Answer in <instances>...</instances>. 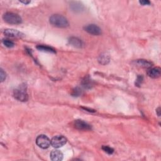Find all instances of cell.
<instances>
[{"mask_svg":"<svg viewBox=\"0 0 161 161\" xmlns=\"http://www.w3.org/2000/svg\"><path fill=\"white\" fill-rule=\"evenodd\" d=\"M81 93V91H80V89L79 88H75L74 91H73V95L74 96H78L80 95Z\"/></svg>","mask_w":161,"mask_h":161,"instance_id":"19","label":"cell"},{"mask_svg":"<svg viewBox=\"0 0 161 161\" xmlns=\"http://www.w3.org/2000/svg\"><path fill=\"white\" fill-rule=\"evenodd\" d=\"M2 42H3V45L5 47H8V48H12V47H13L15 46L14 42H12V41H11V40H10L4 39V40H3Z\"/></svg>","mask_w":161,"mask_h":161,"instance_id":"14","label":"cell"},{"mask_svg":"<svg viewBox=\"0 0 161 161\" xmlns=\"http://www.w3.org/2000/svg\"><path fill=\"white\" fill-rule=\"evenodd\" d=\"M50 23L58 28H66L69 26L67 18L61 15H53L49 18Z\"/></svg>","mask_w":161,"mask_h":161,"instance_id":"1","label":"cell"},{"mask_svg":"<svg viewBox=\"0 0 161 161\" xmlns=\"http://www.w3.org/2000/svg\"><path fill=\"white\" fill-rule=\"evenodd\" d=\"M161 74V69L160 67H153V68H150L147 71V75L150 78L156 79L159 78Z\"/></svg>","mask_w":161,"mask_h":161,"instance_id":"9","label":"cell"},{"mask_svg":"<svg viewBox=\"0 0 161 161\" xmlns=\"http://www.w3.org/2000/svg\"><path fill=\"white\" fill-rule=\"evenodd\" d=\"M102 149L105 152H106L107 154H112L113 153V152H114L113 149H112V147H110L109 146H103L102 147Z\"/></svg>","mask_w":161,"mask_h":161,"instance_id":"17","label":"cell"},{"mask_svg":"<svg viewBox=\"0 0 161 161\" xmlns=\"http://www.w3.org/2000/svg\"><path fill=\"white\" fill-rule=\"evenodd\" d=\"M82 84H83V86L86 88H90L92 85L91 80L88 78H85V79L83 81Z\"/></svg>","mask_w":161,"mask_h":161,"instance_id":"16","label":"cell"},{"mask_svg":"<svg viewBox=\"0 0 161 161\" xmlns=\"http://www.w3.org/2000/svg\"><path fill=\"white\" fill-rule=\"evenodd\" d=\"M99 61L101 64H106L109 61V58L106 55H101L99 56Z\"/></svg>","mask_w":161,"mask_h":161,"instance_id":"15","label":"cell"},{"mask_svg":"<svg viewBox=\"0 0 161 161\" xmlns=\"http://www.w3.org/2000/svg\"><path fill=\"white\" fill-rule=\"evenodd\" d=\"M3 18L5 22L9 24L17 25L20 24L22 22V18L18 14L12 12H7L5 13L3 16Z\"/></svg>","mask_w":161,"mask_h":161,"instance_id":"2","label":"cell"},{"mask_svg":"<svg viewBox=\"0 0 161 161\" xmlns=\"http://www.w3.org/2000/svg\"><path fill=\"white\" fill-rule=\"evenodd\" d=\"M75 128L80 130H89L91 129V126L88 123L81 120H77L74 122Z\"/></svg>","mask_w":161,"mask_h":161,"instance_id":"7","label":"cell"},{"mask_svg":"<svg viewBox=\"0 0 161 161\" xmlns=\"http://www.w3.org/2000/svg\"><path fill=\"white\" fill-rule=\"evenodd\" d=\"M50 159L53 161H59L63 159V154L61 151L58 150H54L50 154Z\"/></svg>","mask_w":161,"mask_h":161,"instance_id":"10","label":"cell"},{"mask_svg":"<svg viewBox=\"0 0 161 161\" xmlns=\"http://www.w3.org/2000/svg\"><path fill=\"white\" fill-rule=\"evenodd\" d=\"M139 3L142 5H149L150 4V2L147 0H143V1H140Z\"/></svg>","mask_w":161,"mask_h":161,"instance_id":"21","label":"cell"},{"mask_svg":"<svg viewBox=\"0 0 161 161\" xmlns=\"http://www.w3.org/2000/svg\"><path fill=\"white\" fill-rule=\"evenodd\" d=\"M84 30L88 33L93 35H99L101 34V29L95 24H89L84 27Z\"/></svg>","mask_w":161,"mask_h":161,"instance_id":"6","label":"cell"},{"mask_svg":"<svg viewBox=\"0 0 161 161\" xmlns=\"http://www.w3.org/2000/svg\"><path fill=\"white\" fill-rule=\"evenodd\" d=\"M67 142L65 137L62 135H58L53 137L51 140V146L54 148H60L64 146Z\"/></svg>","mask_w":161,"mask_h":161,"instance_id":"5","label":"cell"},{"mask_svg":"<svg viewBox=\"0 0 161 161\" xmlns=\"http://www.w3.org/2000/svg\"><path fill=\"white\" fill-rule=\"evenodd\" d=\"M37 49L40 51L43 52H51V53H55V50L53 48L47 46V45H39L37 46Z\"/></svg>","mask_w":161,"mask_h":161,"instance_id":"13","label":"cell"},{"mask_svg":"<svg viewBox=\"0 0 161 161\" xmlns=\"http://www.w3.org/2000/svg\"><path fill=\"white\" fill-rule=\"evenodd\" d=\"M135 64L140 67H143V68H150L153 65L151 62L145 60V59H139L135 61Z\"/></svg>","mask_w":161,"mask_h":161,"instance_id":"12","label":"cell"},{"mask_svg":"<svg viewBox=\"0 0 161 161\" xmlns=\"http://www.w3.org/2000/svg\"><path fill=\"white\" fill-rule=\"evenodd\" d=\"M4 34L7 37L14 38H22L24 36L23 33L14 29H6L4 32Z\"/></svg>","mask_w":161,"mask_h":161,"instance_id":"8","label":"cell"},{"mask_svg":"<svg viewBox=\"0 0 161 161\" xmlns=\"http://www.w3.org/2000/svg\"><path fill=\"white\" fill-rule=\"evenodd\" d=\"M160 107H159L157 109H156V112H157V115H158V116H160Z\"/></svg>","mask_w":161,"mask_h":161,"instance_id":"22","label":"cell"},{"mask_svg":"<svg viewBox=\"0 0 161 161\" xmlns=\"http://www.w3.org/2000/svg\"><path fill=\"white\" fill-rule=\"evenodd\" d=\"M20 2L23 3V4H25V5H27V4H29L30 3V1H20Z\"/></svg>","mask_w":161,"mask_h":161,"instance_id":"23","label":"cell"},{"mask_svg":"<svg viewBox=\"0 0 161 161\" xmlns=\"http://www.w3.org/2000/svg\"><path fill=\"white\" fill-rule=\"evenodd\" d=\"M13 96L16 99L20 101H27L29 99L28 94L24 87L15 89L13 91Z\"/></svg>","mask_w":161,"mask_h":161,"instance_id":"3","label":"cell"},{"mask_svg":"<svg viewBox=\"0 0 161 161\" xmlns=\"http://www.w3.org/2000/svg\"><path fill=\"white\" fill-rule=\"evenodd\" d=\"M0 78H1L2 82L4 81V80L6 79V74L2 69H1V71H0Z\"/></svg>","mask_w":161,"mask_h":161,"instance_id":"18","label":"cell"},{"mask_svg":"<svg viewBox=\"0 0 161 161\" xmlns=\"http://www.w3.org/2000/svg\"><path fill=\"white\" fill-rule=\"evenodd\" d=\"M69 42L72 46L75 48H82L83 45L82 40L78 37H71L69 40Z\"/></svg>","mask_w":161,"mask_h":161,"instance_id":"11","label":"cell"},{"mask_svg":"<svg viewBox=\"0 0 161 161\" xmlns=\"http://www.w3.org/2000/svg\"><path fill=\"white\" fill-rule=\"evenodd\" d=\"M142 80H143V77H142V76H140V75L138 76L137 79L136 81V84H137V85H140V84L142 82Z\"/></svg>","mask_w":161,"mask_h":161,"instance_id":"20","label":"cell"},{"mask_svg":"<svg viewBox=\"0 0 161 161\" xmlns=\"http://www.w3.org/2000/svg\"><path fill=\"white\" fill-rule=\"evenodd\" d=\"M37 145L42 149H47L51 145V140H50L46 135H40L36 139Z\"/></svg>","mask_w":161,"mask_h":161,"instance_id":"4","label":"cell"}]
</instances>
